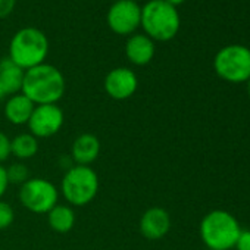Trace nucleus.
<instances>
[{
	"label": "nucleus",
	"mask_w": 250,
	"mask_h": 250,
	"mask_svg": "<svg viewBox=\"0 0 250 250\" xmlns=\"http://www.w3.org/2000/svg\"><path fill=\"white\" fill-rule=\"evenodd\" d=\"M66 90V81L61 69L50 63H42L25 71L21 93L36 106L58 103Z\"/></svg>",
	"instance_id": "1"
},
{
	"label": "nucleus",
	"mask_w": 250,
	"mask_h": 250,
	"mask_svg": "<svg viewBox=\"0 0 250 250\" xmlns=\"http://www.w3.org/2000/svg\"><path fill=\"white\" fill-rule=\"evenodd\" d=\"M199 232L208 250H229L235 247L241 234V227L232 213L215 209L203 216Z\"/></svg>",
	"instance_id": "2"
},
{
	"label": "nucleus",
	"mask_w": 250,
	"mask_h": 250,
	"mask_svg": "<svg viewBox=\"0 0 250 250\" xmlns=\"http://www.w3.org/2000/svg\"><path fill=\"white\" fill-rule=\"evenodd\" d=\"M49 49V39L42 30L36 27H25L14 34L9 43L8 58L20 68L27 71L44 63Z\"/></svg>",
	"instance_id": "3"
},
{
	"label": "nucleus",
	"mask_w": 250,
	"mask_h": 250,
	"mask_svg": "<svg viewBox=\"0 0 250 250\" xmlns=\"http://www.w3.org/2000/svg\"><path fill=\"white\" fill-rule=\"evenodd\" d=\"M140 27L153 42H169L178 34L181 18L178 9L165 0H149L142 6Z\"/></svg>",
	"instance_id": "4"
},
{
	"label": "nucleus",
	"mask_w": 250,
	"mask_h": 250,
	"mask_svg": "<svg viewBox=\"0 0 250 250\" xmlns=\"http://www.w3.org/2000/svg\"><path fill=\"white\" fill-rule=\"evenodd\" d=\"M59 193L72 208L87 206L99 193V175L91 167L74 165L63 174Z\"/></svg>",
	"instance_id": "5"
},
{
	"label": "nucleus",
	"mask_w": 250,
	"mask_h": 250,
	"mask_svg": "<svg viewBox=\"0 0 250 250\" xmlns=\"http://www.w3.org/2000/svg\"><path fill=\"white\" fill-rule=\"evenodd\" d=\"M216 75L231 84L250 80V49L243 44H228L218 50L213 58Z\"/></svg>",
	"instance_id": "6"
},
{
	"label": "nucleus",
	"mask_w": 250,
	"mask_h": 250,
	"mask_svg": "<svg viewBox=\"0 0 250 250\" xmlns=\"http://www.w3.org/2000/svg\"><path fill=\"white\" fill-rule=\"evenodd\" d=\"M59 188L43 177H30L20 186L18 199L21 205L31 213H47L59 203Z\"/></svg>",
	"instance_id": "7"
},
{
	"label": "nucleus",
	"mask_w": 250,
	"mask_h": 250,
	"mask_svg": "<svg viewBox=\"0 0 250 250\" xmlns=\"http://www.w3.org/2000/svg\"><path fill=\"white\" fill-rule=\"evenodd\" d=\"M106 22L118 36H131L142 22V6L136 0H116L110 5Z\"/></svg>",
	"instance_id": "8"
},
{
	"label": "nucleus",
	"mask_w": 250,
	"mask_h": 250,
	"mask_svg": "<svg viewBox=\"0 0 250 250\" xmlns=\"http://www.w3.org/2000/svg\"><path fill=\"white\" fill-rule=\"evenodd\" d=\"M65 122L62 107L55 104H37L28 121V131L37 139H49L56 136Z\"/></svg>",
	"instance_id": "9"
},
{
	"label": "nucleus",
	"mask_w": 250,
	"mask_h": 250,
	"mask_svg": "<svg viewBox=\"0 0 250 250\" xmlns=\"http://www.w3.org/2000/svg\"><path fill=\"white\" fill-rule=\"evenodd\" d=\"M106 94L113 100H127L139 88V78L131 68L118 66L110 69L103 81Z\"/></svg>",
	"instance_id": "10"
},
{
	"label": "nucleus",
	"mask_w": 250,
	"mask_h": 250,
	"mask_svg": "<svg viewBox=\"0 0 250 250\" xmlns=\"http://www.w3.org/2000/svg\"><path fill=\"white\" fill-rule=\"evenodd\" d=\"M171 215L167 209L153 206L143 212L139 221L140 234L147 240H162L171 229Z\"/></svg>",
	"instance_id": "11"
},
{
	"label": "nucleus",
	"mask_w": 250,
	"mask_h": 250,
	"mask_svg": "<svg viewBox=\"0 0 250 250\" xmlns=\"http://www.w3.org/2000/svg\"><path fill=\"white\" fill-rule=\"evenodd\" d=\"M156 53L155 42L143 34H131L125 43V56L128 62L136 66H145L152 62Z\"/></svg>",
	"instance_id": "12"
},
{
	"label": "nucleus",
	"mask_w": 250,
	"mask_h": 250,
	"mask_svg": "<svg viewBox=\"0 0 250 250\" xmlns=\"http://www.w3.org/2000/svg\"><path fill=\"white\" fill-rule=\"evenodd\" d=\"M100 140L91 133L80 134L71 146V158L75 165L90 167L100 155Z\"/></svg>",
	"instance_id": "13"
},
{
	"label": "nucleus",
	"mask_w": 250,
	"mask_h": 250,
	"mask_svg": "<svg viewBox=\"0 0 250 250\" xmlns=\"http://www.w3.org/2000/svg\"><path fill=\"white\" fill-rule=\"evenodd\" d=\"M34 107L36 104L27 96H24L22 93H17L6 99L3 112L9 124L21 127V125L28 124Z\"/></svg>",
	"instance_id": "14"
},
{
	"label": "nucleus",
	"mask_w": 250,
	"mask_h": 250,
	"mask_svg": "<svg viewBox=\"0 0 250 250\" xmlns=\"http://www.w3.org/2000/svg\"><path fill=\"white\" fill-rule=\"evenodd\" d=\"M25 71L14 63L9 58L0 61V85H2L5 94L9 97L12 94L21 93L24 83Z\"/></svg>",
	"instance_id": "15"
},
{
	"label": "nucleus",
	"mask_w": 250,
	"mask_h": 250,
	"mask_svg": "<svg viewBox=\"0 0 250 250\" xmlns=\"http://www.w3.org/2000/svg\"><path fill=\"white\" fill-rule=\"evenodd\" d=\"M46 215L49 227L58 234H66L75 225V212L69 205L58 203Z\"/></svg>",
	"instance_id": "16"
},
{
	"label": "nucleus",
	"mask_w": 250,
	"mask_h": 250,
	"mask_svg": "<svg viewBox=\"0 0 250 250\" xmlns=\"http://www.w3.org/2000/svg\"><path fill=\"white\" fill-rule=\"evenodd\" d=\"M39 152V139L34 137L30 131L21 133L11 139V155L18 161H28L34 158Z\"/></svg>",
	"instance_id": "17"
},
{
	"label": "nucleus",
	"mask_w": 250,
	"mask_h": 250,
	"mask_svg": "<svg viewBox=\"0 0 250 250\" xmlns=\"http://www.w3.org/2000/svg\"><path fill=\"white\" fill-rule=\"evenodd\" d=\"M9 184H20L22 186L30 178V169L22 162H14L6 168Z\"/></svg>",
	"instance_id": "18"
},
{
	"label": "nucleus",
	"mask_w": 250,
	"mask_h": 250,
	"mask_svg": "<svg viewBox=\"0 0 250 250\" xmlns=\"http://www.w3.org/2000/svg\"><path fill=\"white\" fill-rule=\"evenodd\" d=\"M15 221V210L11 203L0 199V231L8 229Z\"/></svg>",
	"instance_id": "19"
},
{
	"label": "nucleus",
	"mask_w": 250,
	"mask_h": 250,
	"mask_svg": "<svg viewBox=\"0 0 250 250\" xmlns=\"http://www.w3.org/2000/svg\"><path fill=\"white\" fill-rule=\"evenodd\" d=\"M9 156H11V139L3 131H0V165L5 161H8Z\"/></svg>",
	"instance_id": "20"
},
{
	"label": "nucleus",
	"mask_w": 250,
	"mask_h": 250,
	"mask_svg": "<svg viewBox=\"0 0 250 250\" xmlns=\"http://www.w3.org/2000/svg\"><path fill=\"white\" fill-rule=\"evenodd\" d=\"M17 5V0H0V20L8 18Z\"/></svg>",
	"instance_id": "21"
},
{
	"label": "nucleus",
	"mask_w": 250,
	"mask_h": 250,
	"mask_svg": "<svg viewBox=\"0 0 250 250\" xmlns=\"http://www.w3.org/2000/svg\"><path fill=\"white\" fill-rule=\"evenodd\" d=\"M237 250H250V229H241V234L235 243Z\"/></svg>",
	"instance_id": "22"
},
{
	"label": "nucleus",
	"mask_w": 250,
	"mask_h": 250,
	"mask_svg": "<svg viewBox=\"0 0 250 250\" xmlns=\"http://www.w3.org/2000/svg\"><path fill=\"white\" fill-rule=\"evenodd\" d=\"M9 180H8V174H6V168L3 165H0V199H2L8 188H9Z\"/></svg>",
	"instance_id": "23"
},
{
	"label": "nucleus",
	"mask_w": 250,
	"mask_h": 250,
	"mask_svg": "<svg viewBox=\"0 0 250 250\" xmlns=\"http://www.w3.org/2000/svg\"><path fill=\"white\" fill-rule=\"evenodd\" d=\"M165 2L177 8L178 5H181V3H184V2H186V0H165Z\"/></svg>",
	"instance_id": "24"
},
{
	"label": "nucleus",
	"mask_w": 250,
	"mask_h": 250,
	"mask_svg": "<svg viewBox=\"0 0 250 250\" xmlns=\"http://www.w3.org/2000/svg\"><path fill=\"white\" fill-rule=\"evenodd\" d=\"M8 96L5 94V91H3V88H2V85H0V102H2L3 99H6Z\"/></svg>",
	"instance_id": "25"
},
{
	"label": "nucleus",
	"mask_w": 250,
	"mask_h": 250,
	"mask_svg": "<svg viewBox=\"0 0 250 250\" xmlns=\"http://www.w3.org/2000/svg\"><path fill=\"white\" fill-rule=\"evenodd\" d=\"M247 93H249V96H250V80L247 81Z\"/></svg>",
	"instance_id": "26"
}]
</instances>
